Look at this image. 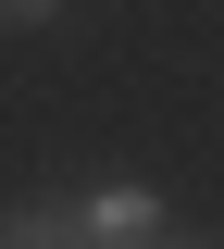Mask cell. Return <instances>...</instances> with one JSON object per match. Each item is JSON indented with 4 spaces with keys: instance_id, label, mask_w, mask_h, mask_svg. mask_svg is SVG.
I'll return each instance as SVG.
<instances>
[{
    "instance_id": "2",
    "label": "cell",
    "mask_w": 224,
    "mask_h": 249,
    "mask_svg": "<svg viewBox=\"0 0 224 249\" xmlns=\"http://www.w3.org/2000/svg\"><path fill=\"white\" fill-rule=\"evenodd\" d=\"M50 13H63V0H0V25H50Z\"/></svg>"
},
{
    "instance_id": "1",
    "label": "cell",
    "mask_w": 224,
    "mask_h": 249,
    "mask_svg": "<svg viewBox=\"0 0 224 249\" xmlns=\"http://www.w3.org/2000/svg\"><path fill=\"white\" fill-rule=\"evenodd\" d=\"M0 237H13V249H63V237H87V212H75V199H25Z\"/></svg>"
}]
</instances>
